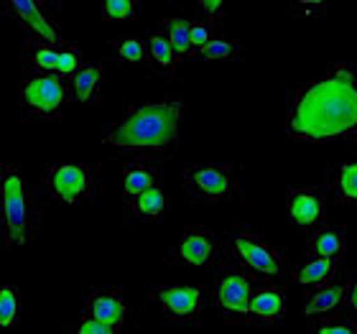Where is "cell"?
<instances>
[{
  "label": "cell",
  "mask_w": 357,
  "mask_h": 334,
  "mask_svg": "<svg viewBox=\"0 0 357 334\" xmlns=\"http://www.w3.org/2000/svg\"><path fill=\"white\" fill-rule=\"evenodd\" d=\"M357 126V75L352 69H335L296 97L289 115L291 133L309 141H327L350 133Z\"/></svg>",
  "instance_id": "6da1fadb"
},
{
  "label": "cell",
  "mask_w": 357,
  "mask_h": 334,
  "mask_svg": "<svg viewBox=\"0 0 357 334\" xmlns=\"http://www.w3.org/2000/svg\"><path fill=\"white\" fill-rule=\"evenodd\" d=\"M178 123L181 105L176 100L138 105L105 130L102 143L118 151H166L176 146Z\"/></svg>",
  "instance_id": "7a4b0ae2"
},
{
  "label": "cell",
  "mask_w": 357,
  "mask_h": 334,
  "mask_svg": "<svg viewBox=\"0 0 357 334\" xmlns=\"http://www.w3.org/2000/svg\"><path fill=\"white\" fill-rule=\"evenodd\" d=\"M0 207H3L6 245H29L33 235V192L26 171L10 161L0 164Z\"/></svg>",
  "instance_id": "3957f363"
},
{
  "label": "cell",
  "mask_w": 357,
  "mask_h": 334,
  "mask_svg": "<svg viewBox=\"0 0 357 334\" xmlns=\"http://www.w3.org/2000/svg\"><path fill=\"white\" fill-rule=\"evenodd\" d=\"M18 100L31 115L56 120L67 105V84L59 75H29L18 87Z\"/></svg>",
  "instance_id": "277c9868"
},
{
  "label": "cell",
  "mask_w": 357,
  "mask_h": 334,
  "mask_svg": "<svg viewBox=\"0 0 357 334\" xmlns=\"http://www.w3.org/2000/svg\"><path fill=\"white\" fill-rule=\"evenodd\" d=\"M46 189L59 204L75 207L92 194V169L79 161L54 164L46 171Z\"/></svg>",
  "instance_id": "5b68a950"
},
{
  "label": "cell",
  "mask_w": 357,
  "mask_h": 334,
  "mask_svg": "<svg viewBox=\"0 0 357 334\" xmlns=\"http://www.w3.org/2000/svg\"><path fill=\"white\" fill-rule=\"evenodd\" d=\"M6 10L13 15L15 21H21L26 29L36 36V41H44V44H61L59 29L54 18L49 15V6L46 3H36V0H8Z\"/></svg>",
  "instance_id": "8992f818"
},
{
  "label": "cell",
  "mask_w": 357,
  "mask_h": 334,
  "mask_svg": "<svg viewBox=\"0 0 357 334\" xmlns=\"http://www.w3.org/2000/svg\"><path fill=\"white\" fill-rule=\"evenodd\" d=\"M232 248L238 252V258L245 263L248 268H253L263 275H278L281 273V260L266 243H261L258 238L248 235V232H238L232 238Z\"/></svg>",
  "instance_id": "52a82bcc"
},
{
  "label": "cell",
  "mask_w": 357,
  "mask_h": 334,
  "mask_svg": "<svg viewBox=\"0 0 357 334\" xmlns=\"http://www.w3.org/2000/svg\"><path fill=\"white\" fill-rule=\"evenodd\" d=\"M253 283L240 271H227L217 283V304L230 314H250Z\"/></svg>",
  "instance_id": "ba28073f"
},
{
  "label": "cell",
  "mask_w": 357,
  "mask_h": 334,
  "mask_svg": "<svg viewBox=\"0 0 357 334\" xmlns=\"http://www.w3.org/2000/svg\"><path fill=\"white\" fill-rule=\"evenodd\" d=\"M156 298L174 319H194L202 309V291L197 286H166L156 291Z\"/></svg>",
  "instance_id": "9c48e42d"
},
{
  "label": "cell",
  "mask_w": 357,
  "mask_h": 334,
  "mask_svg": "<svg viewBox=\"0 0 357 334\" xmlns=\"http://www.w3.org/2000/svg\"><path fill=\"white\" fill-rule=\"evenodd\" d=\"M217 252V240L204 230H189L184 232L176 243V255L184 266L199 268L207 266L209 260L215 258Z\"/></svg>",
  "instance_id": "30bf717a"
},
{
  "label": "cell",
  "mask_w": 357,
  "mask_h": 334,
  "mask_svg": "<svg viewBox=\"0 0 357 334\" xmlns=\"http://www.w3.org/2000/svg\"><path fill=\"white\" fill-rule=\"evenodd\" d=\"M189 184L202 197H209V199L230 197L232 189H235L232 176L225 169H220V166H199V169H192L189 171Z\"/></svg>",
  "instance_id": "8fae6325"
},
{
  "label": "cell",
  "mask_w": 357,
  "mask_h": 334,
  "mask_svg": "<svg viewBox=\"0 0 357 334\" xmlns=\"http://www.w3.org/2000/svg\"><path fill=\"white\" fill-rule=\"evenodd\" d=\"M126 314H128L126 301L115 291H97V294H92L87 298V317L102 321L107 327L118 329L126 321Z\"/></svg>",
  "instance_id": "7c38bea8"
},
{
  "label": "cell",
  "mask_w": 357,
  "mask_h": 334,
  "mask_svg": "<svg viewBox=\"0 0 357 334\" xmlns=\"http://www.w3.org/2000/svg\"><path fill=\"white\" fill-rule=\"evenodd\" d=\"M56 56L59 46L44 44V41H31L26 46V67L31 75H54L56 72Z\"/></svg>",
  "instance_id": "4fadbf2b"
},
{
  "label": "cell",
  "mask_w": 357,
  "mask_h": 334,
  "mask_svg": "<svg viewBox=\"0 0 357 334\" xmlns=\"http://www.w3.org/2000/svg\"><path fill=\"white\" fill-rule=\"evenodd\" d=\"M289 215L296 225L309 227V225H314L319 220L321 199L312 192H294L289 199Z\"/></svg>",
  "instance_id": "5bb4252c"
},
{
  "label": "cell",
  "mask_w": 357,
  "mask_h": 334,
  "mask_svg": "<svg viewBox=\"0 0 357 334\" xmlns=\"http://www.w3.org/2000/svg\"><path fill=\"white\" fill-rule=\"evenodd\" d=\"M100 79H102V67L89 64V67L79 69L72 77V95H75L77 103H89L95 97L97 87H100Z\"/></svg>",
  "instance_id": "9a60e30c"
},
{
  "label": "cell",
  "mask_w": 357,
  "mask_h": 334,
  "mask_svg": "<svg viewBox=\"0 0 357 334\" xmlns=\"http://www.w3.org/2000/svg\"><path fill=\"white\" fill-rule=\"evenodd\" d=\"M153 186H156V174L146 166H128L126 174H123V192H126L128 199L141 197L143 192H149Z\"/></svg>",
  "instance_id": "2e32d148"
},
{
  "label": "cell",
  "mask_w": 357,
  "mask_h": 334,
  "mask_svg": "<svg viewBox=\"0 0 357 334\" xmlns=\"http://www.w3.org/2000/svg\"><path fill=\"white\" fill-rule=\"evenodd\" d=\"M250 314L258 319H278L283 314V296L273 289H263L250 298Z\"/></svg>",
  "instance_id": "e0dca14e"
},
{
  "label": "cell",
  "mask_w": 357,
  "mask_h": 334,
  "mask_svg": "<svg viewBox=\"0 0 357 334\" xmlns=\"http://www.w3.org/2000/svg\"><path fill=\"white\" fill-rule=\"evenodd\" d=\"M149 56H151V61H153L158 69H164V72H174L178 64V54L172 49V44H169V38H166L164 33H151Z\"/></svg>",
  "instance_id": "ac0fdd59"
},
{
  "label": "cell",
  "mask_w": 357,
  "mask_h": 334,
  "mask_svg": "<svg viewBox=\"0 0 357 334\" xmlns=\"http://www.w3.org/2000/svg\"><path fill=\"white\" fill-rule=\"evenodd\" d=\"M164 36L169 38V44L178 56L189 54V49H192V23L186 18H172V21L164 23Z\"/></svg>",
  "instance_id": "d6986e66"
},
{
  "label": "cell",
  "mask_w": 357,
  "mask_h": 334,
  "mask_svg": "<svg viewBox=\"0 0 357 334\" xmlns=\"http://www.w3.org/2000/svg\"><path fill=\"white\" fill-rule=\"evenodd\" d=\"M342 296H344V286H329V289L317 291V294L309 298V304L304 306V314L312 317V314L332 312L337 304H342Z\"/></svg>",
  "instance_id": "ffe728a7"
},
{
  "label": "cell",
  "mask_w": 357,
  "mask_h": 334,
  "mask_svg": "<svg viewBox=\"0 0 357 334\" xmlns=\"http://www.w3.org/2000/svg\"><path fill=\"white\" fill-rule=\"evenodd\" d=\"M166 207V194L158 189V186H153V189H149V192H143L141 197H135L133 199V212L138 217H149V220H153V217H158L161 212H164Z\"/></svg>",
  "instance_id": "44dd1931"
},
{
  "label": "cell",
  "mask_w": 357,
  "mask_h": 334,
  "mask_svg": "<svg viewBox=\"0 0 357 334\" xmlns=\"http://www.w3.org/2000/svg\"><path fill=\"white\" fill-rule=\"evenodd\" d=\"M18 294L13 286H0V329H13L18 324Z\"/></svg>",
  "instance_id": "7402d4cb"
},
{
  "label": "cell",
  "mask_w": 357,
  "mask_h": 334,
  "mask_svg": "<svg viewBox=\"0 0 357 334\" xmlns=\"http://www.w3.org/2000/svg\"><path fill=\"white\" fill-rule=\"evenodd\" d=\"M240 52V46L227 38H212L204 49H199V56L204 61H227Z\"/></svg>",
  "instance_id": "603a6c76"
},
{
  "label": "cell",
  "mask_w": 357,
  "mask_h": 334,
  "mask_svg": "<svg viewBox=\"0 0 357 334\" xmlns=\"http://www.w3.org/2000/svg\"><path fill=\"white\" fill-rule=\"evenodd\" d=\"M112 54H115V59L120 61H128V64H138V61L146 59V46H143L141 38L135 36H128L123 41L112 46Z\"/></svg>",
  "instance_id": "cb8c5ba5"
},
{
  "label": "cell",
  "mask_w": 357,
  "mask_h": 334,
  "mask_svg": "<svg viewBox=\"0 0 357 334\" xmlns=\"http://www.w3.org/2000/svg\"><path fill=\"white\" fill-rule=\"evenodd\" d=\"M329 273H332V260L314 258V260H309V263H306L301 271H298L296 281L298 283H321Z\"/></svg>",
  "instance_id": "d4e9b609"
},
{
  "label": "cell",
  "mask_w": 357,
  "mask_h": 334,
  "mask_svg": "<svg viewBox=\"0 0 357 334\" xmlns=\"http://www.w3.org/2000/svg\"><path fill=\"white\" fill-rule=\"evenodd\" d=\"M79 72V49L77 46H59V56H56V72L61 79L64 77H75Z\"/></svg>",
  "instance_id": "484cf974"
},
{
  "label": "cell",
  "mask_w": 357,
  "mask_h": 334,
  "mask_svg": "<svg viewBox=\"0 0 357 334\" xmlns=\"http://www.w3.org/2000/svg\"><path fill=\"white\" fill-rule=\"evenodd\" d=\"M135 0H105L102 13L107 21H130L135 15Z\"/></svg>",
  "instance_id": "4316f807"
},
{
  "label": "cell",
  "mask_w": 357,
  "mask_h": 334,
  "mask_svg": "<svg viewBox=\"0 0 357 334\" xmlns=\"http://www.w3.org/2000/svg\"><path fill=\"white\" fill-rule=\"evenodd\" d=\"M342 250V240L337 232H321L319 238H317V252H319V258H327L332 260L335 255H340Z\"/></svg>",
  "instance_id": "83f0119b"
},
{
  "label": "cell",
  "mask_w": 357,
  "mask_h": 334,
  "mask_svg": "<svg viewBox=\"0 0 357 334\" xmlns=\"http://www.w3.org/2000/svg\"><path fill=\"white\" fill-rule=\"evenodd\" d=\"M340 189L347 199H357V161L340 169Z\"/></svg>",
  "instance_id": "f1b7e54d"
},
{
  "label": "cell",
  "mask_w": 357,
  "mask_h": 334,
  "mask_svg": "<svg viewBox=\"0 0 357 334\" xmlns=\"http://www.w3.org/2000/svg\"><path fill=\"white\" fill-rule=\"evenodd\" d=\"M72 334H118V329H115V327H107V324L92 319V317H82V321L77 324L75 332H72Z\"/></svg>",
  "instance_id": "f546056e"
},
{
  "label": "cell",
  "mask_w": 357,
  "mask_h": 334,
  "mask_svg": "<svg viewBox=\"0 0 357 334\" xmlns=\"http://www.w3.org/2000/svg\"><path fill=\"white\" fill-rule=\"evenodd\" d=\"M212 29H209L207 23H192V46L197 49H204V46L212 41Z\"/></svg>",
  "instance_id": "4dcf8cb0"
},
{
  "label": "cell",
  "mask_w": 357,
  "mask_h": 334,
  "mask_svg": "<svg viewBox=\"0 0 357 334\" xmlns=\"http://www.w3.org/2000/svg\"><path fill=\"white\" fill-rule=\"evenodd\" d=\"M199 8H202V10H204L207 15H215V13H220V10H222L225 3H222V0H202Z\"/></svg>",
  "instance_id": "1f68e13d"
},
{
  "label": "cell",
  "mask_w": 357,
  "mask_h": 334,
  "mask_svg": "<svg viewBox=\"0 0 357 334\" xmlns=\"http://www.w3.org/2000/svg\"><path fill=\"white\" fill-rule=\"evenodd\" d=\"M317 334H355V332L347 327H321Z\"/></svg>",
  "instance_id": "d6a6232c"
},
{
  "label": "cell",
  "mask_w": 357,
  "mask_h": 334,
  "mask_svg": "<svg viewBox=\"0 0 357 334\" xmlns=\"http://www.w3.org/2000/svg\"><path fill=\"white\" fill-rule=\"evenodd\" d=\"M350 306H352V309H355V312H357V286L350 291Z\"/></svg>",
  "instance_id": "836d02e7"
}]
</instances>
